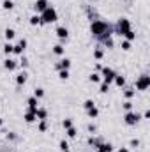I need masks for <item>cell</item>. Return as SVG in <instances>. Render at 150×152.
Segmentation results:
<instances>
[{
    "label": "cell",
    "mask_w": 150,
    "mask_h": 152,
    "mask_svg": "<svg viewBox=\"0 0 150 152\" xmlns=\"http://www.w3.org/2000/svg\"><path fill=\"white\" fill-rule=\"evenodd\" d=\"M150 87V76L149 75H141L136 80V90H147Z\"/></svg>",
    "instance_id": "6"
},
{
    "label": "cell",
    "mask_w": 150,
    "mask_h": 152,
    "mask_svg": "<svg viewBox=\"0 0 150 152\" xmlns=\"http://www.w3.org/2000/svg\"><path fill=\"white\" fill-rule=\"evenodd\" d=\"M97 151H99V152H111V151H113V145H111V143H106V142H103V143L97 147Z\"/></svg>",
    "instance_id": "19"
},
{
    "label": "cell",
    "mask_w": 150,
    "mask_h": 152,
    "mask_svg": "<svg viewBox=\"0 0 150 152\" xmlns=\"http://www.w3.org/2000/svg\"><path fill=\"white\" fill-rule=\"evenodd\" d=\"M4 67H5L7 71H16V69H18V60H14V58L7 57V58L4 60Z\"/></svg>",
    "instance_id": "8"
},
{
    "label": "cell",
    "mask_w": 150,
    "mask_h": 152,
    "mask_svg": "<svg viewBox=\"0 0 150 152\" xmlns=\"http://www.w3.org/2000/svg\"><path fill=\"white\" fill-rule=\"evenodd\" d=\"M122 50H124V51H127V50H131V42L124 39V41H122Z\"/></svg>",
    "instance_id": "41"
},
{
    "label": "cell",
    "mask_w": 150,
    "mask_h": 152,
    "mask_svg": "<svg viewBox=\"0 0 150 152\" xmlns=\"http://www.w3.org/2000/svg\"><path fill=\"white\" fill-rule=\"evenodd\" d=\"M53 53H55V55H64V53H66V48H64L62 44H55V46H53Z\"/></svg>",
    "instance_id": "25"
},
{
    "label": "cell",
    "mask_w": 150,
    "mask_h": 152,
    "mask_svg": "<svg viewBox=\"0 0 150 152\" xmlns=\"http://www.w3.org/2000/svg\"><path fill=\"white\" fill-rule=\"evenodd\" d=\"M30 25H34V27H36V25H42L39 14H32V16H30Z\"/></svg>",
    "instance_id": "26"
},
{
    "label": "cell",
    "mask_w": 150,
    "mask_h": 152,
    "mask_svg": "<svg viewBox=\"0 0 150 152\" xmlns=\"http://www.w3.org/2000/svg\"><path fill=\"white\" fill-rule=\"evenodd\" d=\"M115 76H117V73L113 71L111 67H103L101 69V78H103V81L104 83H113V80H115Z\"/></svg>",
    "instance_id": "5"
},
{
    "label": "cell",
    "mask_w": 150,
    "mask_h": 152,
    "mask_svg": "<svg viewBox=\"0 0 150 152\" xmlns=\"http://www.w3.org/2000/svg\"><path fill=\"white\" fill-rule=\"evenodd\" d=\"M122 108H124L125 112H131V110H133V101H131V99H125V103L122 104Z\"/></svg>",
    "instance_id": "32"
},
{
    "label": "cell",
    "mask_w": 150,
    "mask_h": 152,
    "mask_svg": "<svg viewBox=\"0 0 150 152\" xmlns=\"http://www.w3.org/2000/svg\"><path fill=\"white\" fill-rule=\"evenodd\" d=\"M55 34H57V37L60 39V41H67V37H69V30L66 27H58L55 30Z\"/></svg>",
    "instance_id": "10"
},
{
    "label": "cell",
    "mask_w": 150,
    "mask_h": 152,
    "mask_svg": "<svg viewBox=\"0 0 150 152\" xmlns=\"http://www.w3.org/2000/svg\"><path fill=\"white\" fill-rule=\"evenodd\" d=\"M5 138H7L9 142H14V140H18V134H16V133H7Z\"/></svg>",
    "instance_id": "39"
},
{
    "label": "cell",
    "mask_w": 150,
    "mask_h": 152,
    "mask_svg": "<svg viewBox=\"0 0 150 152\" xmlns=\"http://www.w3.org/2000/svg\"><path fill=\"white\" fill-rule=\"evenodd\" d=\"M37 131L39 133H46V131H48V122H46V120H39Z\"/></svg>",
    "instance_id": "24"
},
{
    "label": "cell",
    "mask_w": 150,
    "mask_h": 152,
    "mask_svg": "<svg viewBox=\"0 0 150 152\" xmlns=\"http://www.w3.org/2000/svg\"><path fill=\"white\" fill-rule=\"evenodd\" d=\"M62 126H64V129H69V127L73 126V120H71V118H66V120L62 122Z\"/></svg>",
    "instance_id": "42"
},
{
    "label": "cell",
    "mask_w": 150,
    "mask_h": 152,
    "mask_svg": "<svg viewBox=\"0 0 150 152\" xmlns=\"http://www.w3.org/2000/svg\"><path fill=\"white\" fill-rule=\"evenodd\" d=\"M134 94H136V90H134L133 87H125V88H124V97H125V99H133Z\"/></svg>",
    "instance_id": "18"
},
{
    "label": "cell",
    "mask_w": 150,
    "mask_h": 152,
    "mask_svg": "<svg viewBox=\"0 0 150 152\" xmlns=\"http://www.w3.org/2000/svg\"><path fill=\"white\" fill-rule=\"evenodd\" d=\"M27 104H28V110H30V112H34V113H36V110H37V108H39V106H37L39 103H37V99H36L34 96L27 99Z\"/></svg>",
    "instance_id": "14"
},
{
    "label": "cell",
    "mask_w": 150,
    "mask_h": 152,
    "mask_svg": "<svg viewBox=\"0 0 150 152\" xmlns=\"http://www.w3.org/2000/svg\"><path fill=\"white\" fill-rule=\"evenodd\" d=\"M2 126H4V118H0V127H2Z\"/></svg>",
    "instance_id": "46"
},
{
    "label": "cell",
    "mask_w": 150,
    "mask_h": 152,
    "mask_svg": "<svg viewBox=\"0 0 150 152\" xmlns=\"http://www.w3.org/2000/svg\"><path fill=\"white\" fill-rule=\"evenodd\" d=\"M97 115H99V110H97V106H94V108L87 110V117H88V118H97Z\"/></svg>",
    "instance_id": "23"
},
{
    "label": "cell",
    "mask_w": 150,
    "mask_h": 152,
    "mask_svg": "<svg viewBox=\"0 0 150 152\" xmlns=\"http://www.w3.org/2000/svg\"><path fill=\"white\" fill-rule=\"evenodd\" d=\"M143 118H150V110H147V112L143 113Z\"/></svg>",
    "instance_id": "44"
},
{
    "label": "cell",
    "mask_w": 150,
    "mask_h": 152,
    "mask_svg": "<svg viewBox=\"0 0 150 152\" xmlns=\"http://www.w3.org/2000/svg\"><path fill=\"white\" fill-rule=\"evenodd\" d=\"M36 118L37 120H46L48 118V110L46 108H37L36 110Z\"/></svg>",
    "instance_id": "15"
},
{
    "label": "cell",
    "mask_w": 150,
    "mask_h": 152,
    "mask_svg": "<svg viewBox=\"0 0 150 152\" xmlns=\"http://www.w3.org/2000/svg\"><path fill=\"white\" fill-rule=\"evenodd\" d=\"M64 152H71V151H69V149H67V151H64Z\"/></svg>",
    "instance_id": "47"
},
{
    "label": "cell",
    "mask_w": 150,
    "mask_h": 152,
    "mask_svg": "<svg viewBox=\"0 0 150 152\" xmlns=\"http://www.w3.org/2000/svg\"><path fill=\"white\" fill-rule=\"evenodd\" d=\"M127 30H131V21H129L127 18H120L118 23H117V27H115V32H117L118 36H124Z\"/></svg>",
    "instance_id": "3"
},
{
    "label": "cell",
    "mask_w": 150,
    "mask_h": 152,
    "mask_svg": "<svg viewBox=\"0 0 150 152\" xmlns=\"http://www.w3.org/2000/svg\"><path fill=\"white\" fill-rule=\"evenodd\" d=\"M41 21H42V25L44 23H55L57 20H58V14H57V9L55 7H51V5H48L41 14Z\"/></svg>",
    "instance_id": "2"
},
{
    "label": "cell",
    "mask_w": 150,
    "mask_h": 152,
    "mask_svg": "<svg viewBox=\"0 0 150 152\" xmlns=\"http://www.w3.org/2000/svg\"><path fill=\"white\" fill-rule=\"evenodd\" d=\"M2 7H4L5 11H11V9L14 7V2H12V0H4V2H2Z\"/></svg>",
    "instance_id": "29"
},
{
    "label": "cell",
    "mask_w": 150,
    "mask_h": 152,
    "mask_svg": "<svg viewBox=\"0 0 150 152\" xmlns=\"http://www.w3.org/2000/svg\"><path fill=\"white\" fill-rule=\"evenodd\" d=\"M66 133H67V136H69V138H76V134H78V129H76L74 126H71L69 129H66Z\"/></svg>",
    "instance_id": "28"
},
{
    "label": "cell",
    "mask_w": 150,
    "mask_h": 152,
    "mask_svg": "<svg viewBox=\"0 0 150 152\" xmlns=\"http://www.w3.org/2000/svg\"><path fill=\"white\" fill-rule=\"evenodd\" d=\"M118 152H129V149H127V147H120V149H118Z\"/></svg>",
    "instance_id": "45"
},
{
    "label": "cell",
    "mask_w": 150,
    "mask_h": 152,
    "mask_svg": "<svg viewBox=\"0 0 150 152\" xmlns=\"http://www.w3.org/2000/svg\"><path fill=\"white\" fill-rule=\"evenodd\" d=\"M58 147H60V151L64 152V151H67V149H69V143H67L66 140H60V143H58Z\"/></svg>",
    "instance_id": "38"
},
{
    "label": "cell",
    "mask_w": 150,
    "mask_h": 152,
    "mask_svg": "<svg viewBox=\"0 0 150 152\" xmlns=\"http://www.w3.org/2000/svg\"><path fill=\"white\" fill-rule=\"evenodd\" d=\"M87 143H88V145H90V147H95V149H97V147H99V145H101V143H103V140H101V138H97V136H94V134H92V136H88V140H87Z\"/></svg>",
    "instance_id": "13"
},
{
    "label": "cell",
    "mask_w": 150,
    "mask_h": 152,
    "mask_svg": "<svg viewBox=\"0 0 150 152\" xmlns=\"http://www.w3.org/2000/svg\"><path fill=\"white\" fill-rule=\"evenodd\" d=\"M58 78H60V80H67V78H69V69H62V71H58Z\"/></svg>",
    "instance_id": "35"
},
{
    "label": "cell",
    "mask_w": 150,
    "mask_h": 152,
    "mask_svg": "<svg viewBox=\"0 0 150 152\" xmlns=\"http://www.w3.org/2000/svg\"><path fill=\"white\" fill-rule=\"evenodd\" d=\"M90 32H92V36L95 39H99V41H104V39L111 37L113 32H115V27L110 25L108 21H103V20H94L92 23H90Z\"/></svg>",
    "instance_id": "1"
},
{
    "label": "cell",
    "mask_w": 150,
    "mask_h": 152,
    "mask_svg": "<svg viewBox=\"0 0 150 152\" xmlns=\"http://www.w3.org/2000/svg\"><path fill=\"white\" fill-rule=\"evenodd\" d=\"M23 118H25V122H27V124H32V122H36V120H37V118H36V113H34V112H30V110H27V112H25Z\"/></svg>",
    "instance_id": "17"
},
{
    "label": "cell",
    "mask_w": 150,
    "mask_h": 152,
    "mask_svg": "<svg viewBox=\"0 0 150 152\" xmlns=\"http://www.w3.org/2000/svg\"><path fill=\"white\" fill-rule=\"evenodd\" d=\"M108 90H110V85H108V83H104V81H101V87H99V92H101V94H106Z\"/></svg>",
    "instance_id": "34"
},
{
    "label": "cell",
    "mask_w": 150,
    "mask_h": 152,
    "mask_svg": "<svg viewBox=\"0 0 150 152\" xmlns=\"http://www.w3.org/2000/svg\"><path fill=\"white\" fill-rule=\"evenodd\" d=\"M57 71H62V69H71V60L69 58H62V60H58L57 62Z\"/></svg>",
    "instance_id": "11"
},
{
    "label": "cell",
    "mask_w": 150,
    "mask_h": 152,
    "mask_svg": "<svg viewBox=\"0 0 150 152\" xmlns=\"http://www.w3.org/2000/svg\"><path fill=\"white\" fill-rule=\"evenodd\" d=\"M88 80H90L92 83H101V81H103V78H101V73H92V75L88 76Z\"/></svg>",
    "instance_id": "22"
},
{
    "label": "cell",
    "mask_w": 150,
    "mask_h": 152,
    "mask_svg": "<svg viewBox=\"0 0 150 152\" xmlns=\"http://www.w3.org/2000/svg\"><path fill=\"white\" fill-rule=\"evenodd\" d=\"M113 81H115V85H117V87H120V88H122V87L125 85V78H124L122 75H117Z\"/></svg>",
    "instance_id": "21"
},
{
    "label": "cell",
    "mask_w": 150,
    "mask_h": 152,
    "mask_svg": "<svg viewBox=\"0 0 150 152\" xmlns=\"http://www.w3.org/2000/svg\"><path fill=\"white\" fill-rule=\"evenodd\" d=\"M122 37L125 39V41H129V42H131V41H134V39H136V32H134V30L131 28V30H127V32H125V34H124Z\"/></svg>",
    "instance_id": "20"
},
{
    "label": "cell",
    "mask_w": 150,
    "mask_h": 152,
    "mask_svg": "<svg viewBox=\"0 0 150 152\" xmlns=\"http://www.w3.org/2000/svg\"><path fill=\"white\" fill-rule=\"evenodd\" d=\"M27 66H28V60H27V57H23V55H21V58L18 60V67H23V69H25Z\"/></svg>",
    "instance_id": "31"
},
{
    "label": "cell",
    "mask_w": 150,
    "mask_h": 152,
    "mask_svg": "<svg viewBox=\"0 0 150 152\" xmlns=\"http://www.w3.org/2000/svg\"><path fill=\"white\" fill-rule=\"evenodd\" d=\"M34 97H36V99L44 97V88H41V87H39V88H36V90H34Z\"/></svg>",
    "instance_id": "33"
},
{
    "label": "cell",
    "mask_w": 150,
    "mask_h": 152,
    "mask_svg": "<svg viewBox=\"0 0 150 152\" xmlns=\"http://www.w3.org/2000/svg\"><path fill=\"white\" fill-rule=\"evenodd\" d=\"M25 48H27V39H20L18 44L12 46V53H14V55H23Z\"/></svg>",
    "instance_id": "7"
},
{
    "label": "cell",
    "mask_w": 150,
    "mask_h": 152,
    "mask_svg": "<svg viewBox=\"0 0 150 152\" xmlns=\"http://www.w3.org/2000/svg\"><path fill=\"white\" fill-rule=\"evenodd\" d=\"M103 57H104V50H101V48H95V50H94V58H95V60H101Z\"/></svg>",
    "instance_id": "27"
},
{
    "label": "cell",
    "mask_w": 150,
    "mask_h": 152,
    "mask_svg": "<svg viewBox=\"0 0 150 152\" xmlns=\"http://www.w3.org/2000/svg\"><path fill=\"white\" fill-rule=\"evenodd\" d=\"M27 80H28V73H27L25 69H23L21 73H18V75H16V83H18L20 87H21V85H25V83H27Z\"/></svg>",
    "instance_id": "12"
},
{
    "label": "cell",
    "mask_w": 150,
    "mask_h": 152,
    "mask_svg": "<svg viewBox=\"0 0 150 152\" xmlns=\"http://www.w3.org/2000/svg\"><path fill=\"white\" fill-rule=\"evenodd\" d=\"M103 42L106 44V48H113V46H115V42H113V37H108V39H104Z\"/></svg>",
    "instance_id": "40"
},
{
    "label": "cell",
    "mask_w": 150,
    "mask_h": 152,
    "mask_svg": "<svg viewBox=\"0 0 150 152\" xmlns=\"http://www.w3.org/2000/svg\"><path fill=\"white\" fill-rule=\"evenodd\" d=\"M4 37H5V41H7V42H11L12 39L16 37V32H14V28H5V30H4Z\"/></svg>",
    "instance_id": "16"
},
{
    "label": "cell",
    "mask_w": 150,
    "mask_h": 152,
    "mask_svg": "<svg viewBox=\"0 0 150 152\" xmlns=\"http://www.w3.org/2000/svg\"><path fill=\"white\" fill-rule=\"evenodd\" d=\"M129 147H133V149H138V147H140V140H138V138H133V140L129 142Z\"/></svg>",
    "instance_id": "37"
},
{
    "label": "cell",
    "mask_w": 150,
    "mask_h": 152,
    "mask_svg": "<svg viewBox=\"0 0 150 152\" xmlns=\"http://www.w3.org/2000/svg\"><path fill=\"white\" fill-rule=\"evenodd\" d=\"M94 106H95V104H94L92 99H87V101L83 103V108H85V110H90V108H94Z\"/></svg>",
    "instance_id": "36"
},
{
    "label": "cell",
    "mask_w": 150,
    "mask_h": 152,
    "mask_svg": "<svg viewBox=\"0 0 150 152\" xmlns=\"http://www.w3.org/2000/svg\"><path fill=\"white\" fill-rule=\"evenodd\" d=\"M140 118H141V115L136 113V112H125V115H124V122L127 124V126H136L138 122H140Z\"/></svg>",
    "instance_id": "4"
},
{
    "label": "cell",
    "mask_w": 150,
    "mask_h": 152,
    "mask_svg": "<svg viewBox=\"0 0 150 152\" xmlns=\"http://www.w3.org/2000/svg\"><path fill=\"white\" fill-rule=\"evenodd\" d=\"M12 46H14V44H11V42H5V44H4V53H5L7 57L12 53Z\"/></svg>",
    "instance_id": "30"
},
{
    "label": "cell",
    "mask_w": 150,
    "mask_h": 152,
    "mask_svg": "<svg viewBox=\"0 0 150 152\" xmlns=\"http://www.w3.org/2000/svg\"><path fill=\"white\" fill-rule=\"evenodd\" d=\"M87 129H88V133H92V134H94V133H95V131H97V126H95V124H92V122H90V124H88V126H87Z\"/></svg>",
    "instance_id": "43"
},
{
    "label": "cell",
    "mask_w": 150,
    "mask_h": 152,
    "mask_svg": "<svg viewBox=\"0 0 150 152\" xmlns=\"http://www.w3.org/2000/svg\"><path fill=\"white\" fill-rule=\"evenodd\" d=\"M48 5H50L48 0H36V4H34V11H36V14H41Z\"/></svg>",
    "instance_id": "9"
}]
</instances>
